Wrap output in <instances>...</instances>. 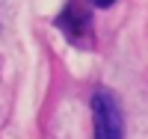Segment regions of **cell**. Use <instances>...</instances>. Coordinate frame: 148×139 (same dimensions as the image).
<instances>
[{
  "label": "cell",
  "instance_id": "cell-1",
  "mask_svg": "<svg viewBox=\"0 0 148 139\" xmlns=\"http://www.w3.org/2000/svg\"><path fill=\"white\" fill-rule=\"evenodd\" d=\"M89 107H92V139H125V116L113 92L95 89Z\"/></svg>",
  "mask_w": 148,
  "mask_h": 139
},
{
  "label": "cell",
  "instance_id": "cell-2",
  "mask_svg": "<svg viewBox=\"0 0 148 139\" xmlns=\"http://www.w3.org/2000/svg\"><path fill=\"white\" fill-rule=\"evenodd\" d=\"M56 30L65 36V42L74 47H92L95 45V27H92V12L80 0H68L65 9L53 18Z\"/></svg>",
  "mask_w": 148,
  "mask_h": 139
},
{
  "label": "cell",
  "instance_id": "cell-3",
  "mask_svg": "<svg viewBox=\"0 0 148 139\" xmlns=\"http://www.w3.org/2000/svg\"><path fill=\"white\" fill-rule=\"evenodd\" d=\"M116 0H89V6H95V9H110Z\"/></svg>",
  "mask_w": 148,
  "mask_h": 139
}]
</instances>
